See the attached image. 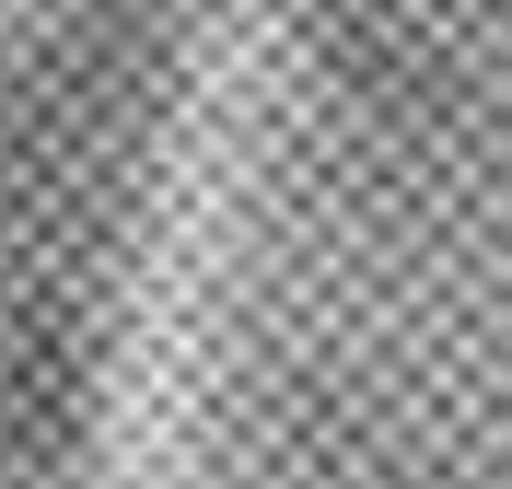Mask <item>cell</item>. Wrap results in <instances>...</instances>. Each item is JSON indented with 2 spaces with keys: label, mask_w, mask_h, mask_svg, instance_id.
<instances>
[]
</instances>
